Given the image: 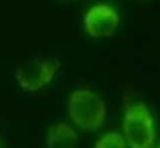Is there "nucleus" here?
<instances>
[{"label":"nucleus","instance_id":"f257e3e1","mask_svg":"<svg viewBox=\"0 0 160 148\" xmlns=\"http://www.w3.org/2000/svg\"><path fill=\"white\" fill-rule=\"evenodd\" d=\"M68 112L75 126L92 132L102 126L106 120V107L98 93L88 89H78L70 94Z\"/></svg>","mask_w":160,"mask_h":148},{"label":"nucleus","instance_id":"f03ea898","mask_svg":"<svg viewBox=\"0 0 160 148\" xmlns=\"http://www.w3.org/2000/svg\"><path fill=\"white\" fill-rule=\"evenodd\" d=\"M122 135L129 148H152L156 139V126L148 107L142 102L130 104L122 121Z\"/></svg>","mask_w":160,"mask_h":148},{"label":"nucleus","instance_id":"7ed1b4c3","mask_svg":"<svg viewBox=\"0 0 160 148\" xmlns=\"http://www.w3.org/2000/svg\"><path fill=\"white\" fill-rule=\"evenodd\" d=\"M59 67L57 61L34 59L19 69L17 73V80L24 90L36 91L52 80Z\"/></svg>","mask_w":160,"mask_h":148},{"label":"nucleus","instance_id":"20e7f679","mask_svg":"<svg viewBox=\"0 0 160 148\" xmlns=\"http://www.w3.org/2000/svg\"><path fill=\"white\" fill-rule=\"evenodd\" d=\"M84 23L86 31L92 37H108L117 29L119 15L116 9L109 5L97 4L86 12Z\"/></svg>","mask_w":160,"mask_h":148},{"label":"nucleus","instance_id":"39448f33","mask_svg":"<svg viewBox=\"0 0 160 148\" xmlns=\"http://www.w3.org/2000/svg\"><path fill=\"white\" fill-rule=\"evenodd\" d=\"M78 140L76 129L66 122H57L50 126L45 136L47 148H76Z\"/></svg>","mask_w":160,"mask_h":148},{"label":"nucleus","instance_id":"423d86ee","mask_svg":"<svg viewBox=\"0 0 160 148\" xmlns=\"http://www.w3.org/2000/svg\"><path fill=\"white\" fill-rule=\"evenodd\" d=\"M94 148H129V146L121 132L109 131L97 140Z\"/></svg>","mask_w":160,"mask_h":148},{"label":"nucleus","instance_id":"0eeeda50","mask_svg":"<svg viewBox=\"0 0 160 148\" xmlns=\"http://www.w3.org/2000/svg\"><path fill=\"white\" fill-rule=\"evenodd\" d=\"M158 148H160V146H159V147H158Z\"/></svg>","mask_w":160,"mask_h":148}]
</instances>
